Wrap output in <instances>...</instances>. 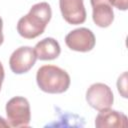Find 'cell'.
Instances as JSON below:
<instances>
[{"instance_id":"cell-10","label":"cell","mask_w":128,"mask_h":128,"mask_svg":"<svg viewBox=\"0 0 128 128\" xmlns=\"http://www.w3.org/2000/svg\"><path fill=\"white\" fill-rule=\"evenodd\" d=\"M34 51L37 59L46 61L56 59L61 53V48L57 40L52 37H47L40 40L35 45Z\"/></svg>"},{"instance_id":"cell-15","label":"cell","mask_w":128,"mask_h":128,"mask_svg":"<svg viewBox=\"0 0 128 128\" xmlns=\"http://www.w3.org/2000/svg\"><path fill=\"white\" fill-rule=\"evenodd\" d=\"M0 127H10L9 126V124H8V122H7V120H5L4 118H2L1 116H0Z\"/></svg>"},{"instance_id":"cell-4","label":"cell","mask_w":128,"mask_h":128,"mask_svg":"<svg viewBox=\"0 0 128 128\" xmlns=\"http://www.w3.org/2000/svg\"><path fill=\"white\" fill-rule=\"evenodd\" d=\"M86 101L92 108L98 111L108 109L114 102L113 92L104 83H94L86 91Z\"/></svg>"},{"instance_id":"cell-7","label":"cell","mask_w":128,"mask_h":128,"mask_svg":"<svg viewBox=\"0 0 128 128\" xmlns=\"http://www.w3.org/2000/svg\"><path fill=\"white\" fill-rule=\"evenodd\" d=\"M59 7L64 20L72 25L82 24L86 20L83 0H59Z\"/></svg>"},{"instance_id":"cell-6","label":"cell","mask_w":128,"mask_h":128,"mask_svg":"<svg viewBox=\"0 0 128 128\" xmlns=\"http://www.w3.org/2000/svg\"><path fill=\"white\" fill-rule=\"evenodd\" d=\"M34 48L30 46H21L13 51L9 59V66L13 73L23 74L28 72L36 62Z\"/></svg>"},{"instance_id":"cell-14","label":"cell","mask_w":128,"mask_h":128,"mask_svg":"<svg viewBox=\"0 0 128 128\" xmlns=\"http://www.w3.org/2000/svg\"><path fill=\"white\" fill-rule=\"evenodd\" d=\"M2 28H3V21H2V18L0 17V46L3 43V40H4L3 33H2Z\"/></svg>"},{"instance_id":"cell-5","label":"cell","mask_w":128,"mask_h":128,"mask_svg":"<svg viewBox=\"0 0 128 128\" xmlns=\"http://www.w3.org/2000/svg\"><path fill=\"white\" fill-rule=\"evenodd\" d=\"M65 43L71 50L77 52H88L94 48L96 39L90 29L80 27L70 31L66 35Z\"/></svg>"},{"instance_id":"cell-1","label":"cell","mask_w":128,"mask_h":128,"mask_svg":"<svg viewBox=\"0 0 128 128\" xmlns=\"http://www.w3.org/2000/svg\"><path fill=\"white\" fill-rule=\"evenodd\" d=\"M52 16V10L47 2L33 5L25 16L17 23V32L25 39H34L41 35Z\"/></svg>"},{"instance_id":"cell-8","label":"cell","mask_w":128,"mask_h":128,"mask_svg":"<svg viewBox=\"0 0 128 128\" xmlns=\"http://www.w3.org/2000/svg\"><path fill=\"white\" fill-rule=\"evenodd\" d=\"M95 126L97 128H126L128 120L124 113L108 108L99 111L95 118Z\"/></svg>"},{"instance_id":"cell-2","label":"cell","mask_w":128,"mask_h":128,"mask_svg":"<svg viewBox=\"0 0 128 128\" xmlns=\"http://www.w3.org/2000/svg\"><path fill=\"white\" fill-rule=\"evenodd\" d=\"M36 82L43 92L61 94L68 90L71 80L64 69L55 65H43L37 70Z\"/></svg>"},{"instance_id":"cell-12","label":"cell","mask_w":128,"mask_h":128,"mask_svg":"<svg viewBox=\"0 0 128 128\" xmlns=\"http://www.w3.org/2000/svg\"><path fill=\"white\" fill-rule=\"evenodd\" d=\"M111 6L122 10V11H126L128 9V0H109Z\"/></svg>"},{"instance_id":"cell-11","label":"cell","mask_w":128,"mask_h":128,"mask_svg":"<svg viewBox=\"0 0 128 128\" xmlns=\"http://www.w3.org/2000/svg\"><path fill=\"white\" fill-rule=\"evenodd\" d=\"M117 88L122 97L127 98V72H124L119 76L117 80Z\"/></svg>"},{"instance_id":"cell-3","label":"cell","mask_w":128,"mask_h":128,"mask_svg":"<svg viewBox=\"0 0 128 128\" xmlns=\"http://www.w3.org/2000/svg\"><path fill=\"white\" fill-rule=\"evenodd\" d=\"M7 122L10 127H27L31 120L30 104L21 96L11 98L6 104Z\"/></svg>"},{"instance_id":"cell-13","label":"cell","mask_w":128,"mask_h":128,"mask_svg":"<svg viewBox=\"0 0 128 128\" xmlns=\"http://www.w3.org/2000/svg\"><path fill=\"white\" fill-rule=\"evenodd\" d=\"M4 76H5V73H4V68H3L2 63L0 62V91H1V87H2L3 80H4Z\"/></svg>"},{"instance_id":"cell-9","label":"cell","mask_w":128,"mask_h":128,"mask_svg":"<svg viewBox=\"0 0 128 128\" xmlns=\"http://www.w3.org/2000/svg\"><path fill=\"white\" fill-rule=\"evenodd\" d=\"M90 3L94 23L101 28L110 26L114 20V12L109 0H90Z\"/></svg>"}]
</instances>
